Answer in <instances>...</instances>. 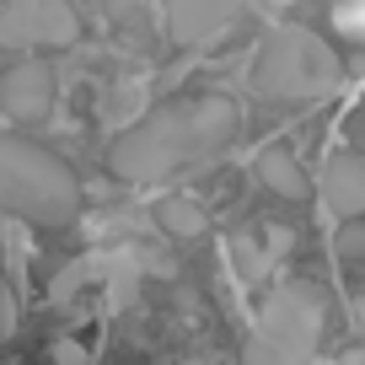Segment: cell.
<instances>
[{"instance_id": "6", "label": "cell", "mask_w": 365, "mask_h": 365, "mask_svg": "<svg viewBox=\"0 0 365 365\" xmlns=\"http://www.w3.org/2000/svg\"><path fill=\"white\" fill-rule=\"evenodd\" d=\"M59 97V76L43 54H22L0 70V113L11 124H38V118L54 113Z\"/></svg>"}, {"instance_id": "7", "label": "cell", "mask_w": 365, "mask_h": 365, "mask_svg": "<svg viewBox=\"0 0 365 365\" xmlns=\"http://www.w3.org/2000/svg\"><path fill=\"white\" fill-rule=\"evenodd\" d=\"M252 0H167V38L188 54L215 48L220 38L237 33V22L247 16Z\"/></svg>"}, {"instance_id": "9", "label": "cell", "mask_w": 365, "mask_h": 365, "mask_svg": "<svg viewBox=\"0 0 365 365\" xmlns=\"http://www.w3.org/2000/svg\"><path fill=\"white\" fill-rule=\"evenodd\" d=\"M285 252H290V231L285 226H263V220H252V226H242L237 237H231V258H237V274L247 279V285H263Z\"/></svg>"}, {"instance_id": "15", "label": "cell", "mask_w": 365, "mask_h": 365, "mask_svg": "<svg viewBox=\"0 0 365 365\" xmlns=\"http://www.w3.org/2000/svg\"><path fill=\"white\" fill-rule=\"evenodd\" d=\"M349 145H354V150H365V97H360V108L349 113Z\"/></svg>"}, {"instance_id": "5", "label": "cell", "mask_w": 365, "mask_h": 365, "mask_svg": "<svg viewBox=\"0 0 365 365\" xmlns=\"http://www.w3.org/2000/svg\"><path fill=\"white\" fill-rule=\"evenodd\" d=\"M86 38V22L70 0H6L0 6V48L11 54H59Z\"/></svg>"}, {"instance_id": "2", "label": "cell", "mask_w": 365, "mask_h": 365, "mask_svg": "<svg viewBox=\"0 0 365 365\" xmlns=\"http://www.w3.org/2000/svg\"><path fill=\"white\" fill-rule=\"evenodd\" d=\"M81 178L59 150L22 129H0V215L27 220L33 231H65L81 220Z\"/></svg>"}, {"instance_id": "1", "label": "cell", "mask_w": 365, "mask_h": 365, "mask_svg": "<svg viewBox=\"0 0 365 365\" xmlns=\"http://www.w3.org/2000/svg\"><path fill=\"white\" fill-rule=\"evenodd\" d=\"M242 135V108L226 91H182L167 97L150 113H140L135 124H124L108 140L103 161L118 182H140L156 188L182 172H199L210 161H220Z\"/></svg>"}, {"instance_id": "10", "label": "cell", "mask_w": 365, "mask_h": 365, "mask_svg": "<svg viewBox=\"0 0 365 365\" xmlns=\"http://www.w3.org/2000/svg\"><path fill=\"white\" fill-rule=\"evenodd\" d=\"M252 178L263 182V194H274V199H290V205L312 194L307 167H301V156L285 145V140H269V145L258 150V161H252Z\"/></svg>"}, {"instance_id": "4", "label": "cell", "mask_w": 365, "mask_h": 365, "mask_svg": "<svg viewBox=\"0 0 365 365\" xmlns=\"http://www.w3.org/2000/svg\"><path fill=\"white\" fill-rule=\"evenodd\" d=\"M322 328H328V296L312 279H285L263 296L258 312V344H252V360H279L296 365L307 354H317Z\"/></svg>"}, {"instance_id": "13", "label": "cell", "mask_w": 365, "mask_h": 365, "mask_svg": "<svg viewBox=\"0 0 365 365\" xmlns=\"http://www.w3.org/2000/svg\"><path fill=\"white\" fill-rule=\"evenodd\" d=\"M333 247H339V258L349 263V269H365V210H360V215H349V220H339Z\"/></svg>"}, {"instance_id": "3", "label": "cell", "mask_w": 365, "mask_h": 365, "mask_svg": "<svg viewBox=\"0 0 365 365\" xmlns=\"http://www.w3.org/2000/svg\"><path fill=\"white\" fill-rule=\"evenodd\" d=\"M344 65L333 54V43L312 27H274L263 33V43L252 48L247 65V91L269 108H290V103H317L339 86Z\"/></svg>"}, {"instance_id": "12", "label": "cell", "mask_w": 365, "mask_h": 365, "mask_svg": "<svg viewBox=\"0 0 365 365\" xmlns=\"http://www.w3.org/2000/svg\"><path fill=\"white\" fill-rule=\"evenodd\" d=\"M103 16H108V27H113V38L118 43H145L150 38V0H103Z\"/></svg>"}, {"instance_id": "11", "label": "cell", "mask_w": 365, "mask_h": 365, "mask_svg": "<svg viewBox=\"0 0 365 365\" xmlns=\"http://www.w3.org/2000/svg\"><path fill=\"white\" fill-rule=\"evenodd\" d=\"M150 220H156V231L172 237V242H199L210 231V210L194 205L188 194H161L156 205H150Z\"/></svg>"}, {"instance_id": "8", "label": "cell", "mask_w": 365, "mask_h": 365, "mask_svg": "<svg viewBox=\"0 0 365 365\" xmlns=\"http://www.w3.org/2000/svg\"><path fill=\"white\" fill-rule=\"evenodd\" d=\"M317 194H322V205H328V215H339V220L360 215L365 210V150H354V145L333 150L328 167H322Z\"/></svg>"}, {"instance_id": "16", "label": "cell", "mask_w": 365, "mask_h": 365, "mask_svg": "<svg viewBox=\"0 0 365 365\" xmlns=\"http://www.w3.org/2000/svg\"><path fill=\"white\" fill-rule=\"evenodd\" d=\"M349 333H354V339H365V296L349 301Z\"/></svg>"}, {"instance_id": "14", "label": "cell", "mask_w": 365, "mask_h": 365, "mask_svg": "<svg viewBox=\"0 0 365 365\" xmlns=\"http://www.w3.org/2000/svg\"><path fill=\"white\" fill-rule=\"evenodd\" d=\"M48 360H65V365H91V349L86 344H76V339H59V344H48Z\"/></svg>"}]
</instances>
